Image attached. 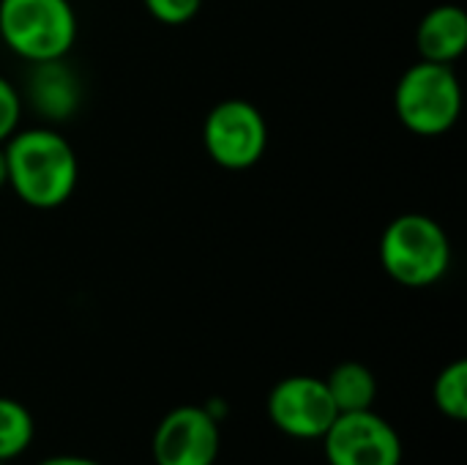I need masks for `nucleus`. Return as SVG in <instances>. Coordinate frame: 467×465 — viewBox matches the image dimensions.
I'll list each match as a JSON object with an SVG mask.
<instances>
[{
  "label": "nucleus",
  "instance_id": "dca6fc26",
  "mask_svg": "<svg viewBox=\"0 0 467 465\" xmlns=\"http://www.w3.org/2000/svg\"><path fill=\"white\" fill-rule=\"evenodd\" d=\"M38 465H101L90 458H79V455H55V458H47Z\"/></svg>",
  "mask_w": 467,
  "mask_h": 465
},
{
  "label": "nucleus",
  "instance_id": "0eeeda50",
  "mask_svg": "<svg viewBox=\"0 0 467 465\" xmlns=\"http://www.w3.org/2000/svg\"><path fill=\"white\" fill-rule=\"evenodd\" d=\"M337 406L323 378L290 375L268 395V417L279 433L296 441H317L337 419Z\"/></svg>",
  "mask_w": 467,
  "mask_h": 465
},
{
  "label": "nucleus",
  "instance_id": "f8f14e48",
  "mask_svg": "<svg viewBox=\"0 0 467 465\" xmlns=\"http://www.w3.org/2000/svg\"><path fill=\"white\" fill-rule=\"evenodd\" d=\"M33 436L36 425L30 411L11 397H0V463L19 458L33 444Z\"/></svg>",
  "mask_w": 467,
  "mask_h": 465
},
{
  "label": "nucleus",
  "instance_id": "6e6552de",
  "mask_svg": "<svg viewBox=\"0 0 467 465\" xmlns=\"http://www.w3.org/2000/svg\"><path fill=\"white\" fill-rule=\"evenodd\" d=\"M219 447V422L202 406L172 408L159 422L150 441L156 465H213Z\"/></svg>",
  "mask_w": 467,
  "mask_h": 465
},
{
  "label": "nucleus",
  "instance_id": "4468645a",
  "mask_svg": "<svg viewBox=\"0 0 467 465\" xmlns=\"http://www.w3.org/2000/svg\"><path fill=\"white\" fill-rule=\"evenodd\" d=\"M142 3L148 14L161 25H186L202 8V0H142Z\"/></svg>",
  "mask_w": 467,
  "mask_h": 465
},
{
  "label": "nucleus",
  "instance_id": "f257e3e1",
  "mask_svg": "<svg viewBox=\"0 0 467 465\" xmlns=\"http://www.w3.org/2000/svg\"><path fill=\"white\" fill-rule=\"evenodd\" d=\"M3 153L8 170L5 186L25 206L52 211L71 200L79 181V162L74 145L60 132L52 126L16 129L3 143Z\"/></svg>",
  "mask_w": 467,
  "mask_h": 465
},
{
  "label": "nucleus",
  "instance_id": "9b49d317",
  "mask_svg": "<svg viewBox=\"0 0 467 465\" xmlns=\"http://www.w3.org/2000/svg\"><path fill=\"white\" fill-rule=\"evenodd\" d=\"M323 381L339 414L369 411L378 400V381L361 362H342Z\"/></svg>",
  "mask_w": 467,
  "mask_h": 465
},
{
  "label": "nucleus",
  "instance_id": "20e7f679",
  "mask_svg": "<svg viewBox=\"0 0 467 465\" xmlns=\"http://www.w3.org/2000/svg\"><path fill=\"white\" fill-rule=\"evenodd\" d=\"M394 112L419 137L451 132L462 115V82L457 71L449 63H413L394 88Z\"/></svg>",
  "mask_w": 467,
  "mask_h": 465
},
{
  "label": "nucleus",
  "instance_id": "f3484780",
  "mask_svg": "<svg viewBox=\"0 0 467 465\" xmlns=\"http://www.w3.org/2000/svg\"><path fill=\"white\" fill-rule=\"evenodd\" d=\"M8 181V170H5V153H3V145H0V189L5 186Z\"/></svg>",
  "mask_w": 467,
  "mask_h": 465
},
{
  "label": "nucleus",
  "instance_id": "423d86ee",
  "mask_svg": "<svg viewBox=\"0 0 467 465\" xmlns=\"http://www.w3.org/2000/svg\"><path fill=\"white\" fill-rule=\"evenodd\" d=\"M320 441L328 465H402L400 433L372 408L337 414Z\"/></svg>",
  "mask_w": 467,
  "mask_h": 465
},
{
  "label": "nucleus",
  "instance_id": "1a4fd4ad",
  "mask_svg": "<svg viewBox=\"0 0 467 465\" xmlns=\"http://www.w3.org/2000/svg\"><path fill=\"white\" fill-rule=\"evenodd\" d=\"M416 49L421 60L454 63L467 49V14L457 3L430 8L416 27Z\"/></svg>",
  "mask_w": 467,
  "mask_h": 465
},
{
  "label": "nucleus",
  "instance_id": "f03ea898",
  "mask_svg": "<svg viewBox=\"0 0 467 465\" xmlns=\"http://www.w3.org/2000/svg\"><path fill=\"white\" fill-rule=\"evenodd\" d=\"M380 266L402 288H432L451 269V238L446 227L419 211L394 217L380 236Z\"/></svg>",
  "mask_w": 467,
  "mask_h": 465
},
{
  "label": "nucleus",
  "instance_id": "ddd939ff",
  "mask_svg": "<svg viewBox=\"0 0 467 465\" xmlns=\"http://www.w3.org/2000/svg\"><path fill=\"white\" fill-rule=\"evenodd\" d=\"M432 397L438 411L446 419L454 422H465L467 419V362L457 359L451 365H446L432 386Z\"/></svg>",
  "mask_w": 467,
  "mask_h": 465
},
{
  "label": "nucleus",
  "instance_id": "9d476101",
  "mask_svg": "<svg viewBox=\"0 0 467 465\" xmlns=\"http://www.w3.org/2000/svg\"><path fill=\"white\" fill-rule=\"evenodd\" d=\"M33 107L49 121H66L79 104V82L63 60L36 63L27 79Z\"/></svg>",
  "mask_w": 467,
  "mask_h": 465
},
{
  "label": "nucleus",
  "instance_id": "7ed1b4c3",
  "mask_svg": "<svg viewBox=\"0 0 467 465\" xmlns=\"http://www.w3.org/2000/svg\"><path fill=\"white\" fill-rule=\"evenodd\" d=\"M77 30L71 0H0V41L30 66L63 60Z\"/></svg>",
  "mask_w": 467,
  "mask_h": 465
},
{
  "label": "nucleus",
  "instance_id": "39448f33",
  "mask_svg": "<svg viewBox=\"0 0 467 465\" xmlns=\"http://www.w3.org/2000/svg\"><path fill=\"white\" fill-rule=\"evenodd\" d=\"M202 145L222 170H249L265 156L268 123L252 101L224 99L205 115Z\"/></svg>",
  "mask_w": 467,
  "mask_h": 465
},
{
  "label": "nucleus",
  "instance_id": "2eb2a0df",
  "mask_svg": "<svg viewBox=\"0 0 467 465\" xmlns=\"http://www.w3.org/2000/svg\"><path fill=\"white\" fill-rule=\"evenodd\" d=\"M19 121H22V96L0 74V145L19 129Z\"/></svg>",
  "mask_w": 467,
  "mask_h": 465
},
{
  "label": "nucleus",
  "instance_id": "a211bd4d",
  "mask_svg": "<svg viewBox=\"0 0 467 465\" xmlns=\"http://www.w3.org/2000/svg\"><path fill=\"white\" fill-rule=\"evenodd\" d=\"M0 465H8V463H0Z\"/></svg>",
  "mask_w": 467,
  "mask_h": 465
}]
</instances>
